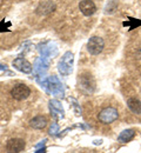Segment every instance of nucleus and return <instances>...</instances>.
Listing matches in <instances>:
<instances>
[{
  "mask_svg": "<svg viewBox=\"0 0 141 153\" xmlns=\"http://www.w3.org/2000/svg\"><path fill=\"white\" fill-rule=\"evenodd\" d=\"M79 10L83 16L89 17V16H93L95 13L97 6L92 0H82L79 4Z\"/></svg>",
  "mask_w": 141,
  "mask_h": 153,
  "instance_id": "39448f33",
  "label": "nucleus"
},
{
  "mask_svg": "<svg viewBox=\"0 0 141 153\" xmlns=\"http://www.w3.org/2000/svg\"><path fill=\"white\" fill-rule=\"evenodd\" d=\"M134 135H135L134 130H125V131H122L120 133L118 140H119L120 143H127V141L132 140V139L134 138Z\"/></svg>",
  "mask_w": 141,
  "mask_h": 153,
  "instance_id": "6e6552de",
  "label": "nucleus"
},
{
  "mask_svg": "<svg viewBox=\"0 0 141 153\" xmlns=\"http://www.w3.org/2000/svg\"><path fill=\"white\" fill-rule=\"evenodd\" d=\"M119 117V112L115 107H112V106H108V107H105L102 108L99 114H98V120L105 124V125H108V124H112L114 123Z\"/></svg>",
  "mask_w": 141,
  "mask_h": 153,
  "instance_id": "f257e3e1",
  "label": "nucleus"
},
{
  "mask_svg": "<svg viewBox=\"0 0 141 153\" xmlns=\"http://www.w3.org/2000/svg\"><path fill=\"white\" fill-rule=\"evenodd\" d=\"M31 94V90L28 86L24 85V84H19V85H16L12 91H11V96L13 99L16 100H24L26 98H28V96Z\"/></svg>",
  "mask_w": 141,
  "mask_h": 153,
  "instance_id": "7ed1b4c3",
  "label": "nucleus"
},
{
  "mask_svg": "<svg viewBox=\"0 0 141 153\" xmlns=\"http://www.w3.org/2000/svg\"><path fill=\"white\" fill-rule=\"evenodd\" d=\"M105 47V42L100 37H92V38L88 40V44H87V50L93 56H98L102 52Z\"/></svg>",
  "mask_w": 141,
  "mask_h": 153,
  "instance_id": "f03ea898",
  "label": "nucleus"
},
{
  "mask_svg": "<svg viewBox=\"0 0 141 153\" xmlns=\"http://www.w3.org/2000/svg\"><path fill=\"white\" fill-rule=\"evenodd\" d=\"M30 124H31V126H32L33 128H38V130H40V128H42V127L46 126L47 121H46V119H45L42 115H38V117L33 118V119L30 121Z\"/></svg>",
  "mask_w": 141,
  "mask_h": 153,
  "instance_id": "0eeeda50",
  "label": "nucleus"
},
{
  "mask_svg": "<svg viewBox=\"0 0 141 153\" xmlns=\"http://www.w3.org/2000/svg\"><path fill=\"white\" fill-rule=\"evenodd\" d=\"M25 149V141L20 138H14L7 141L6 150L8 153H19Z\"/></svg>",
  "mask_w": 141,
  "mask_h": 153,
  "instance_id": "20e7f679",
  "label": "nucleus"
},
{
  "mask_svg": "<svg viewBox=\"0 0 141 153\" xmlns=\"http://www.w3.org/2000/svg\"><path fill=\"white\" fill-rule=\"evenodd\" d=\"M127 106L128 108L135 113V114H141V101L135 99V98H131L127 100Z\"/></svg>",
  "mask_w": 141,
  "mask_h": 153,
  "instance_id": "423d86ee",
  "label": "nucleus"
}]
</instances>
